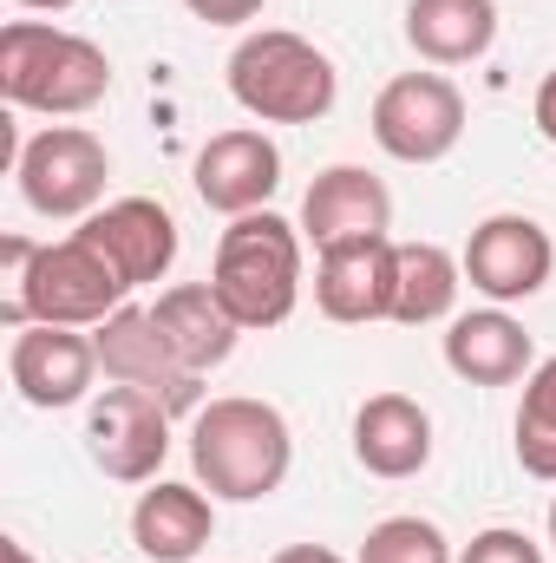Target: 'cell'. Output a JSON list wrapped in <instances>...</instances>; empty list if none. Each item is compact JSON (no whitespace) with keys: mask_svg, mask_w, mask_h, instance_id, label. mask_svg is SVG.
Instances as JSON below:
<instances>
[{"mask_svg":"<svg viewBox=\"0 0 556 563\" xmlns=\"http://www.w3.org/2000/svg\"><path fill=\"white\" fill-rule=\"evenodd\" d=\"M0 263H7V301H0V321L20 334L33 321L46 328H99L105 314L125 308L132 282L105 263V250L92 236H59V243H26V236H7L0 243Z\"/></svg>","mask_w":556,"mask_h":563,"instance_id":"obj_1","label":"cell"},{"mask_svg":"<svg viewBox=\"0 0 556 563\" xmlns=\"http://www.w3.org/2000/svg\"><path fill=\"white\" fill-rule=\"evenodd\" d=\"M190 465L197 485L223 505H256L276 498L294 465V432L281 420V407L249 400V394H223L210 407H197L190 420Z\"/></svg>","mask_w":556,"mask_h":563,"instance_id":"obj_2","label":"cell"},{"mask_svg":"<svg viewBox=\"0 0 556 563\" xmlns=\"http://www.w3.org/2000/svg\"><path fill=\"white\" fill-rule=\"evenodd\" d=\"M112 92V59L99 40L46 26V20H7L0 26V99L13 112L79 119Z\"/></svg>","mask_w":556,"mask_h":563,"instance_id":"obj_3","label":"cell"},{"mask_svg":"<svg viewBox=\"0 0 556 563\" xmlns=\"http://www.w3.org/2000/svg\"><path fill=\"white\" fill-rule=\"evenodd\" d=\"M301 223H288L276 210H249L230 217V230L216 236V263L210 288L223 295V308L249 328H281L301 301Z\"/></svg>","mask_w":556,"mask_h":563,"instance_id":"obj_4","label":"cell"},{"mask_svg":"<svg viewBox=\"0 0 556 563\" xmlns=\"http://www.w3.org/2000/svg\"><path fill=\"white\" fill-rule=\"evenodd\" d=\"M230 99L256 119V125H314L334 112L341 99V73L334 59L288 33V26H263V33H243V46L230 53Z\"/></svg>","mask_w":556,"mask_h":563,"instance_id":"obj_5","label":"cell"},{"mask_svg":"<svg viewBox=\"0 0 556 563\" xmlns=\"http://www.w3.org/2000/svg\"><path fill=\"white\" fill-rule=\"evenodd\" d=\"M13 177H20V197L26 210L40 217H92L99 197H105V177H112V157L105 139L86 132V125H46L20 144L13 157Z\"/></svg>","mask_w":556,"mask_h":563,"instance_id":"obj_6","label":"cell"},{"mask_svg":"<svg viewBox=\"0 0 556 563\" xmlns=\"http://www.w3.org/2000/svg\"><path fill=\"white\" fill-rule=\"evenodd\" d=\"M465 139V92L445 73H400L374 99V144L393 164H438Z\"/></svg>","mask_w":556,"mask_h":563,"instance_id":"obj_7","label":"cell"},{"mask_svg":"<svg viewBox=\"0 0 556 563\" xmlns=\"http://www.w3.org/2000/svg\"><path fill=\"white\" fill-rule=\"evenodd\" d=\"M170 407L144 387H105L86 400V452L105 478L119 485H151L170 459Z\"/></svg>","mask_w":556,"mask_h":563,"instance_id":"obj_8","label":"cell"},{"mask_svg":"<svg viewBox=\"0 0 556 563\" xmlns=\"http://www.w3.org/2000/svg\"><path fill=\"white\" fill-rule=\"evenodd\" d=\"M465 282L491 301V308H511V301H531L544 295V282L556 269V243L551 230L524 210H498L485 217L471 236H465Z\"/></svg>","mask_w":556,"mask_h":563,"instance_id":"obj_9","label":"cell"},{"mask_svg":"<svg viewBox=\"0 0 556 563\" xmlns=\"http://www.w3.org/2000/svg\"><path fill=\"white\" fill-rule=\"evenodd\" d=\"M393 288H400L393 236H354V243H327L314 256V308L341 328L393 321Z\"/></svg>","mask_w":556,"mask_h":563,"instance_id":"obj_10","label":"cell"},{"mask_svg":"<svg viewBox=\"0 0 556 563\" xmlns=\"http://www.w3.org/2000/svg\"><path fill=\"white\" fill-rule=\"evenodd\" d=\"M7 374H13V394L40 413H59V407H79L92 400V380H99V341L86 328H20L13 347H7Z\"/></svg>","mask_w":556,"mask_h":563,"instance_id":"obj_11","label":"cell"},{"mask_svg":"<svg viewBox=\"0 0 556 563\" xmlns=\"http://www.w3.org/2000/svg\"><path fill=\"white\" fill-rule=\"evenodd\" d=\"M92 341H99L105 380L157 394L170 413H190V407H197V374L177 361V347L164 341V328H157L151 308H132V301H125L119 314H105V321L92 328Z\"/></svg>","mask_w":556,"mask_h":563,"instance_id":"obj_12","label":"cell"},{"mask_svg":"<svg viewBox=\"0 0 556 563\" xmlns=\"http://www.w3.org/2000/svg\"><path fill=\"white\" fill-rule=\"evenodd\" d=\"M203 210L216 217H249V210H269V197L281 190V151L269 132L256 125H236V132H216V139L197 151V170H190Z\"/></svg>","mask_w":556,"mask_h":563,"instance_id":"obj_13","label":"cell"},{"mask_svg":"<svg viewBox=\"0 0 556 563\" xmlns=\"http://www.w3.org/2000/svg\"><path fill=\"white\" fill-rule=\"evenodd\" d=\"M387 230H393V190L367 164H327L301 197V236L314 250L354 243V236H387Z\"/></svg>","mask_w":556,"mask_h":563,"instance_id":"obj_14","label":"cell"},{"mask_svg":"<svg viewBox=\"0 0 556 563\" xmlns=\"http://www.w3.org/2000/svg\"><path fill=\"white\" fill-rule=\"evenodd\" d=\"M79 236H92L105 250V263L119 276L144 288V282H164L170 263H177V217L157 203V197H119L105 210H92L79 223Z\"/></svg>","mask_w":556,"mask_h":563,"instance_id":"obj_15","label":"cell"},{"mask_svg":"<svg viewBox=\"0 0 556 563\" xmlns=\"http://www.w3.org/2000/svg\"><path fill=\"white\" fill-rule=\"evenodd\" d=\"M445 367L471 387H511V380H531L537 347H531V328L518 314L471 308V314L445 321Z\"/></svg>","mask_w":556,"mask_h":563,"instance_id":"obj_16","label":"cell"},{"mask_svg":"<svg viewBox=\"0 0 556 563\" xmlns=\"http://www.w3.org/2000/svg\"><path fill=\"white\" fill-rule=\"evenodd\" d=\"M216 538V498L203 485H177V478H151L132 505V544L151 563H190Z\"/></svg>","mask_w":556,"mask_h":563,"instance_id":"obj_17","label":"cell"},{"mask_svg":"<svg viewBox=\"0 0 556 563\" xmlns=\"http://www.w3.org/2000/svg\"><path fill=\"white\" fill-rule=\"evenodd\" d=\"M354 459L374 478H419L432 465V413L413 394H374L354 413Z\"/></svg>","mask_w":556,"mask_h":563,"instance_id":"obj_18","label":"cell"},{"mask_svg":"<svg viewBox=\"0 0 556 563\" xmlns=\"http://www.w3.org/2000/svg\"><path fill=\"white\" fill-rule=\"evenodd\" d=\"M151 314H157V328H164V341L177 347V361L203 380L210 367H223L230 354H236V341H243V321L223 308V295L210 288V282H177V288H164L157 301H151Z\"/></svg>","mask_w":556,"mask_h":563,"instance_id":"obj_19","label":"cell"},{"mask_svg":"<svg viewBox=\"0 0 556 563\" xmlns=\"http://www.w3.org/2000/svg\"><path fill=\"white\" fill-rule=\"evenodd\" d=\"M498 40V0H407V46L425 66H471Z\"/></svg>","mask_w":556,"mask_h":563,"instance_id":"obj_20","label":"cell"},{"mask_svg":"<svg viewBox=\"0 0 556 563\" xmlns=\"http://www.w3.org/2000/svg\"><path fill=\"white\" fill-rule=\"evenodd\" d=\"M465 288V263L438 243H400V288H393V321L400 328H432L452 321Z\"/></svg>","mask_w":556,"mask_h":563,"instance_id":"obj_21","label":"cell"},{"mask_svg":"<svg viewBox=\"0 0 556 563\" xmlns=\"http://www.w3.org/2000/svg\"><path fill=\"white\" fill-rule=\"evenodd\" d=\"M511 432H518V439H511V445H518V465H524L531 478L556 485V354L531 367L524 400H518V426H511Z\"/></svg>","mask_w":556,"mask_h":563,"instance_id":"obj_22","label":"cell"},{"mask_svg":"<svg viewBox=\"0 0 556 563\" xmlns=\"http://www.w3.org/2000/svg\"><path fill=\"white\" fill-rule=\"evenodd\" d=\"M354 563H458V558H452V538H445L432 518L400 511V518H380V525L367 531V544H360Z\"/></svg>","mask_w":556,"mask_h":563,"instance_id":"obj_23","label":"cell"},{"mask_svg":"<svg viewBox=\"0 0 556 563\" xmlns=\"http://www.w3.org/2000/svg\"><path fill=\"white\" fill-rule=\"evenodd\" d=\"M458 563H544V544H531L524 531H511V525H491V531H478Z\"/></svg>","mask_w":556,"mask_h":563,"instance_id":"obj_24","label":"cell"},{"mask_svg":"<svg viewBox=\"0 0 556 563\" xmlns=\"http://www.w3.org/2000/svg\"><path fill=\"white\" fill-rule=\"evenodd\" d=\"M184 7H190L203 26H249L269 0H184Z\"/></svg>","mask_w":556,"mask_h":563,"instance_id":"obj_25","label":"cell"},{"mask_svg":"<svg viewBox=\"0 0 556 563\" xmlns=\"http://www.w3.org/2000/svg\"><path fill=\"white\" fill-rule=\"evenodd\" d=\"M531 119H537L544 144H556V66L544 73V86H537V106H531Z\"/></svg>","mask_w":556,"mask_h":563,"instance_id":"obj_26","label":"cell"},{"mask_svg":"<svg viewBox=\"0 0 556 563\" xmlns=\"http://www.w3.org/2000/svg\"><path fill=\"white\" fill-rule=\"evenodd\" d=\"M269 563H347V558L327 551V544H288V551H276Z\"/></svg>","mask_w":556,"mask_h":563,"instance_id":"obj_27","label":"cell"},{"mask_svg":"<svg viewBox=\"0 0 556 563\" xmlns=\"http://www.w3.org/2000/svg\"><path fill=\"white\" fill-rule=\"evenodd\" d=\"M13 7H26V13H66V7H79V0H13Z\"/></svg>","mask_w":556,"mask_h":563,"instance_id":"obj_28","label":"cell"},{"mask_svg":"<svg viewBox=\"0 0 556 563\" xmlns=\"http://www.w3.org/2000/svg\"><path fill=\"white\" fill-rule=\"evenodd\" d=\"M0 558H7V563H40L26 544H20V538H7V551H0Z\"/></svg>","mask_w":556,"mask_h":563,"instance_id":"obj_29","label":"cell"},{"mask_svg":"<svg viewBox=\"0 0 556 563\" xmlns=\"http://www.w3.org/2000/svg\"><path fill=\"white\" fill-rule=\"evenodd\" d=\"M551 544H556V498H551Z\"/></svg>","mask_w":556,"mask_h":563,"instance_id":"obj_30","label":"cell"}]
</instances>
